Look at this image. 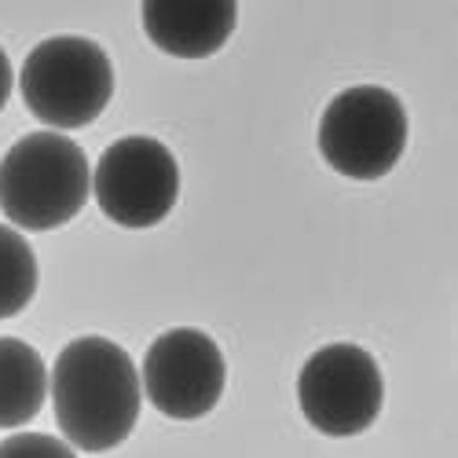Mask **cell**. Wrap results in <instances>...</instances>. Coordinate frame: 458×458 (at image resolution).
I'll return each mask as SVG.
<instances>
[{
    "label": "cell",
    "mask_w": 458,
    "mask_h": 458,
    "mask_svg": "<svg viewBox=\"0 0 458 458\" xmlns=\"http://www.w3.org/2000/svg\"><path fill=\"white\" fill-rule=\"evenodd\" d=\"M140 386L155 411H162L173 422H199L224 396L227 363L206 330L176 327L150 341Z\"/></svg>",
    "instance_id": "7"
},
{
    "label": "cell",
    "mask_w": 458,
    "mask_h": 458,
    "mask_svg": "<svg viewBox=\"0 0 458 458\" xmlns=\"http://www.w3.org/2000/svg\"><path fill=\"white\" fill-rule=\"evenodd\" d=\"M92 195L106 220L132 232L155 227L180 199V162L155 136H122L99 155Z\"/></svg>",
    "instance_id": "6"
},
{
    "label": "cell",
    "mask_w": 458,
    "mask_h": 458,
    "mask_svg": "<svg viewBox=\"0 0 458 458\" xmlns=\"http://www.w3.org/2000/svg\"><path fill=\"white\" fill-rule=\"evenodd\" d=\"M12 89H15V70H12V59H8V52L0 48V110L8 106V99H12Z\"/></svg>",
    "instance_id": "12"
},
{
    "label": "cell",
    "mask_w": 458,
    "mask_h": 458,
    "mask_svg": "<svg viewBox=\"0 0 458 458\" xmlns=\"http://www.w3.org/2000/svg\"><path fill=\"white\" fill-rule=\"evenodd\" d=\"M48 400V367L30 341L0 337V429H19Z\"/></svg>",
    "instance_id": "9"
},
{
    "label": "cell",
    "mask_w": 458,
    "mask_h": 458,
    "mask_svg": "<svg viewBox=\"0 0 458 458\" xmlns=\"http://www.w3.org/2000/svg\"><path fill=\"white\" fill-rule=\"evenodd\" d=\"M0 458H78L73 447L48 433H15L0 440Z\"/></svg>",
    "instance_id": "11"
},
{
    "label": "cell",
    "mask_w": 458,
    "mask_h": 458,
    "mask_svg": "<svg viewBox=\"0 0 458 458\" xmlns=\"http://www.w3.org/2000/svg\"><path fill=\"white\" fill-rule=\"evenodd\" d=\"M48 393L63 440L78 451L122 447L140 422V370L118 341L99 334L63 345L48 374Z\"/></svg>",
    "instance_id": "1"
},
{
    "label": "cell",
    "mask_w": 458,
    "mask_h": 458,
    "mask_svg": "<svg viewBox=\"0 0 458 458\" xmlns=\"http://www.w3.org/2000/svg\"><path fill=\"white\" fill-rule=\"evenodd\" d=\"M407 110L381 85H352L337 92L319 118V155L349 180L389 176L407 150Z\"/></svg>",
    "instance_id": "4"
},
{
    "label": "cell",
    "mask_w": 458,
    "mask_h": 458,
    "mask_svg": "<svg viewBox=\"0 0 458 458\" xmlns=\"http://www.w3.org/2000/svg\"><path fill=\"white\" fill-rule=\"evenodd\" d=\"M92 195L89 155L66 132H30L0 158V213L19 232L70 224Z\"/></svg>",
    "instance_id": "2"
},
{
    "label": "cell",
    "mask_w": 458,
    "mask_h": 458,
    "mask_svg": "<svg viewBox=\"0 0 458 458\" xmlns=\"http://www.w3.org/2000/svg\"><path fill=\"white\" fill-rule=\"evenodd\" d=\"M143 33L176 59L216 55L239 26L235 0H143Z\"/></svg>",
    "instance_id": "8"
},
{
    "label": "cell",
    "mask_w": 458,
    "mask_h": 458,
    "mask_svg": "<svg viewBox=\"0 0 458 458\" xmlns=\"http://www.w3.org/2000/svg\"><path fill=\"white\" fill-rule=\"evenodd\" d=\"M37 279H41V268H37L33 246L26 242V235H19V227L0 224V319H12L30 309Z\"/></svg>",
    "instance_id": "10"
},
{
    "label": "cell",
    "mask_w": 458,
    "mask_h": 458,
    "mask_svg": "<svg viewBox=\"0 0 458 458\" xmlns=\"http://www.w3.org/2000/svg\"><path fill=\"white\" fill-rule=\"evenodd\" d=\"M19 92L33 118L52 132L85 129L114 99V63L89 37H48L30 48Z\"/></svg>",
    "instance_id": "3"
},
{
    "label": "cell",
    "mask_w": 458,
    "mask_h": 458,
    "mask_svg": "<svg viewBox=\"0 0 458 458\" xmlns=\"http://www.w3.org/2000/svg\"><path fill=\"white\" fill-rule=\"evenodd\" d=\"M297 403L304 422L323 437H360L381 414L386 377L363 345L334 341L304 360L297 374Z\"/></svg>",
    "instance_id": "5"
}]
</instances>
